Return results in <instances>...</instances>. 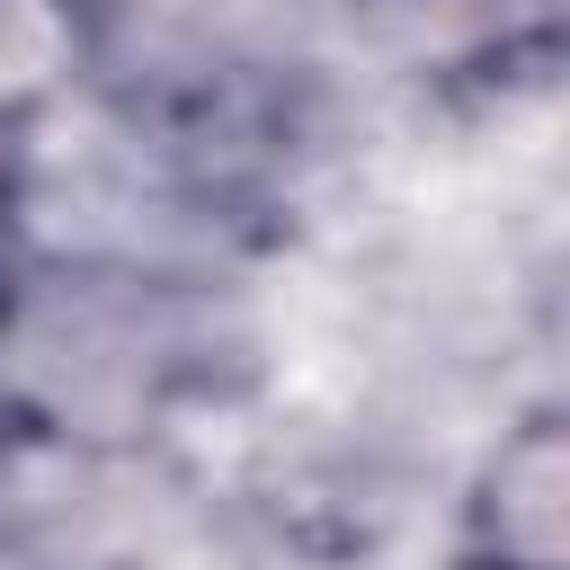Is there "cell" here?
<instances>
[{
	"label": "cell",
	"mask_w": 570,
	"mask_h": 570,
	"mask_svg": "<svg viewBox=\"0 0 570 570\" xmlns=\"http://www.w3.org/2000/svg\"><path fill=\"white\" fill-rule=\"evenodd\" d=\"M454 570H490V561H463V552H454Z\"/></svg>",
	"instance_id": "cell-3"
},
{
	"label": "cell",
	"mask_w": 570,
	"mask_h": 570,
	"mask_svg": "<svg viewBox=\"0 0 570 570\" xmlns=\"http://www.w3.org/2000/svg\"><path fill=\"white\" fill-rule=\"evenodd\" d=\"M18 196V116H0V205Z\"/></svg>",
	"instance_id": "cell-2"
},
{
	"label": "cell",
	"mask_w": 570,
	"mask_h": 570,
	"mask_svg": "<svg viewBox=\"0 0 570 570\" xmlns=\"http://www.w3.org/2000/svg\"><path fill=\"white\" fill-rule=\"evenodd\" d=\"M463 561H490V570H561L570 561V445H561V410H534L525 428L499 436V454H490V472L472 490Z\"/></svg>",
	"instance_id": "cell-1"
}]
</instances>
